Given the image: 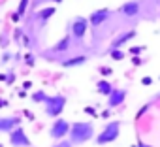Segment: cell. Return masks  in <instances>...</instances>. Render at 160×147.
I'll return each instance as SVG.
<instances>
[{"label":"cell","mask_w":160,"mask_h":147,"mask_svg":"<svg viewBox=\"0 0 160 147\" xmlns=\"http://www.w3.org/2000/svg\"><path fill=\"white\" fill-rule=\"evenodd\" d=\"M94 136H96V130L91 121H77L70 124L68 141L72 145H83V143H89Z\"/></svg>","instance_id":"6da1fadb"},{"label":"cell","mask_w":160,"mask_h":147,"mask_svg":"<svg viewBox=\"0 0 160 147\" xmlns=\"http://www.w3.org/2000/svg\"><path fill=\"white\" fill-rule=\"evenodd\" d=\"M119 136H121V121H108L106 126L94 136V141L96 145H108L113 143Z\"/></svg>","instance_id":"7a4b0ae2"},{"label":"cell","mask_w":160,"mask_h":147,"mask_svg":"<svg viewBox=\"0 0 160 147\" xmlns=\"http://www.w3.org/2000/svg\"><path fill=\"white\" fill-rule=\"evenodd\" d=\"M66 104H68V98H66L64 94H53V96L47 94V98H45V102H43L45 115L51 117V119H58V117L62 115Z\"/></svg>","instance_id":"3957f363"},{"label":"cell","mask_w":160,"mask_h":147,"mask_svg":"<svg viewBox=\"0 0 160 147\" xmlns=\"http://www.w3.org/2000/svg\"><path fill=\"white\" fill-rule=\"evenodd\" d=\"M87 28H89L87 17H83V15L73 17L72 23H70V38H72L75 43H81L83 38H85V34H87Z\"/></svg>","instance_id":"277c9868"},{"label":"cell","mask_w":160,"mask_h":147,"mask_svg":"<svg viewBox=\"0 0 160 147\" xmlns=\"http://www.w3.org/2000/svg\"><path fill=\"white\" fill-rule=\"evenodd\" d=\"M70 124H72V123H68V121L62 119V117L55 119L53 124H51V128H49V136H51L55 141L64 139V138L68 136V132H70Z\"/></svg>","instance_id":"5b68a950"},{"label":"cell","mask_w":160,"mask_h":147,"mask_svg":"<svg viewBox=\"0 0 160 147\" xmlns=\"http://www.w3.org/2000/svg\"><path fill=\"white\" fill-rule=\"evenodd\" d=\"M10 145L12 147H32V141L27 134V130L19 124L10 132Z\"/></svg>","instance_id":"8992f818"},{"label":"cell","mask_w":160,"mask_h":147,"mask_svg":"<svg viewBox=\"0 0 160 147\" xmlns=\"http://www.w3.org/2000/svg\"><path fill=\"white\" fill-rule=\"evenodd\" d=\"M113 15V12L111 10H108V8H100V10H94L91 15H89V27H92V28H100L109 17Z\"/></svg>","instance_id":"52a82bcc"},{"label":"cell","mask_w":160,"mask_h":147,"mask_svg":"<svg viewBox=\"0 0 160 147\" xmlns=\"http://www.w3.org/2000/svg\"><path fill=\"white\" fill-rule=\"evenodd\" d=\"M126 94H128V91H126L124 87H122V89L113 87V91H111V93H109V96H108V106H109V109L122 106V102H124Z\"/></svg>","instance_id":"ba28073f"},{"label":"cell","mask_w":160,"mask_h":147,"mask_svg":"<svg viewBox=\"0 0 160 147\" xmlns=\"http://www.w3.org/2000/svg\"><path fill=\"white\" fill-rule=\"evenodd\" d=\"M19 124H21V119L17 115H2L0 117V134H10Z\"/></svg>","instance_id":"9c48e42d"},{"label":"cell","mask_w":160,"mask_h":147,"mask_svg":"<svg viewBox=\"0 0 160 147\" xmlns=\"http://www.w3.org/2000/svg\"><path fill=\"white\" fill-rule=\"evenodd\" d=\"M141 12V2L139 0H128V2H124L121 8H119V13L124 15V17H136L138 13Z\"/></svg>","instance_id":"30bf717a"},{"label":"cell","mask_w":160,"mask_h":147,"mask_svg":"<svg viewBox=\"0 0 160 147\" xmlns=\"http://www.w3.org/2000/svg\"><path fill=\"white\" fill-rule=\"evenodd\" d=\"M136 34H138V32H136L134 28L121 32V34H119V36H117L111 43H109V49H122V45H126L130 40H134V38H136Z\"/></svg>","instance_id":"8fae6325"},{"label":"cell","mask_w":160,"mask_h":147,"mask_svg":"<svg viewBox=\"0 0 160 147\" xmlns=\"http://www.w3.org/2000/svg\"><path fill=\"white\" fill-rule=\"evenodd\" d=\"M85 62H87V55H73V57L62 58L58 64L62 68H77V66H83Z\"/></svg>","instance_id":"7c38bea8"},{"label":"cell","mask_w":160,"mask_h":147,"mask_svg":"<svg viewBox=\"0 0 160 147\" xmlns=\"http://www.w3.org/2000/svg\"><path fill=\"white\" fill-rule=\"evenodd\" d=\"M70 45H72V38H70V34H68V36L60 38V40L51 47V51H53V53H57V55H60V53H66V51L70 49Z\"/></svg>","instance_id":"4fadbf2b"},{"label":"cell","mask_w":160,"mask_h":147,"mask_svg":"<svg viewBox=\"0 0 160 147\" xmlns=\"http://www.w3.org/2000/svg\"><path fill=\"white\" fill-rule=\"evenodd\" d=\"M55 12H57V10H55L53 6L42 8V10H40V12L36 13V17H38V23H40V27H43V25H45V23H47V21H49V19H51L53 15H55Z\"/></svg>","instance_id":"5bb4252c"},{"label":"cell","mask_w":160,"mask_h":147,"mask_svg":"<svg viewBox=\"0 0 160 147\" xmlns=\"http://www.w3.org/2000/svg\"><path fill=\"white\" fill-rule=\"evenodd\" d=\"M96 91H98V94H102V96H109V93L113 91V83L111 81H108V79H100L98 83H96Z\"/></svg>","instance_id":"9a60e30c"},{"label":"cell","mask_w":160,"mask_h":147,"mask_svg":"<svg viewBox=\"0 0 160 147\" xmlns=\"http://www.w3.org/2000/svg\"><path fill=\"white\" fill-rule=\"evenodd\" d=\"M28 2H30V0H19V4H17V12L12 15V19H13V21H19V19L27 13V10H28Z\"/></svg>","instance_id":"2e32d148"},{"label":"cell","mask_w":160,"mask_h":147,"mask_svg":"<svg viewBox=\"0 0 160 147\" xmlns=\"http://www.w3.org/2000/svg\"><path fill=\"white\" fill-rule=\"evenodd\" d=\"M45 98H47V93H45V91H42V89L32 91V94H30V100H32V102H36V104H43V102H45Z\"/></svg>","instance_id":"e0dca14e"},{"label":"cell","mask_w":160,"mask_h":147,"mask_svg":"<svg viewBox=\"0 0 160 147\" xmlns=\"http://www.w3.org/2000/svg\"><path fill=\"white\" fill-rule=\"evenodd\" d=\"M109 57H111L113 60H122V58L126 57V53H124L122 49H109Z\"/></svg>","instance_id":"ac0fdd59"},{"label":"cell","mask_w":160,"mask_h":147,"mask_svg":"<svg viewBox=\"0 0 160 147\" xmlns=\"http://www.w3.org/2000/svg\"><path fill=\"white\" fill-rule=\"evenodd\" d=\"M25 62H27V66H34V64H36V58H34V55H32V53H27V57H25Z\"/></svg>","instance_id":"d6986e66"},{"label":"cell","mask_w":160,"mask_h":147,"mask_svg":"<svg viewBox=\"0 0 160 147\" xmlns=\"http://www.w3.org/2000/svg\"><path fill=\"white\" fill-rule=\"evenodd\" d=\"M13 79H15V72H13V70H10V72L6 74V85H12V83H13Z\"/></svg>","instance_id":"ffe728a7"},{"label":"cell","mask_w":160,"mask_h":147,"mask_svg":"<svg viewBox=\"0 0 160 147\" xmlns=\"http://www.w3.org/2000/svg\"><path fill=\"white\" fill-rule=\"evenodd\" d=\"M12 58H13V53H8V51H6L2 57H0V62H2V64H6V62H10Z\"/></svg>","instance_id":"44dd1931"},{"label":"cell","mask_w":160,"mask_h":147,"mask_svg":"<svg viewBox=\"0 0 160 147\" xmlns=\"http://www.w3.org/2000/svg\"><path fill=\"white\" fill-rule=\"evenodd\" d=\"M53 147H73V145H72V143H70L68 139H60V141H57V143H55Z\"/></svg>","instance_id":"7402d4cb"},{"label":"cell","mask_w":160,"mask_h":147,"mask_svg":"<svg viewBox=\"0 0 160 147\" xmlns=\"http://www.w3.org/2000/svg\"><path fill=\"white\" fill-rule=\"evenodd\" d=\"M21 38H23V30H21V28H17V30H15V34H13V42H15V43H19V42H21Z\"/></svg>","instance_id":"603a6c76"},{"label":"cell","mask_w":160,"mask_h":147,"mask_svg":"<svg viewBox=\"0 0 160 147\" xmlns=\"http://www.w3.org/2000/svg\"><path fill=\"white\" fill-rule=\"evenodd\" d=\"M100 74H102V76H111L113 70H111L109 66H102V68H100Z\"/></svg>","instance_id":"cb8c5ba5"},{"label":"cell","mask_w":160,"mask_h":147,"mask_svg":"<svg viewBox=\"0 0 160 147\" xmlns=\"http://www.w3.org/2000/svg\"><path fill=\"white\" fill-rule=\"evenodd\" d=\"M143 49H145V47H141V45H138V47H132V49H130V53H132V55L136 57V55H139V53H143Z\"/></svg>","instance_id":"d4e9b609"},{"label":"cell","mask_w":160,"mask_h":147,"mask_svg":"<svg viewBox=\"0 0 160 147\" xmlns=\"http://www.w3.org/2000/svg\"><path fill=\"white\" fill-rule=\"evenodd\" d=\"M85 113H87V115H92V117H98L96 109H94V108H91V106H87V108H85Z\"/></svg>","instance_id":"484cf974"},{"label":"cell","mask_w":160,"mask_h":147,"mask_svg":"<svg viewBox=\"0 0 160 147\" xmlns=\"http://www.w3.org/2000/svg\"><path fill=\"white\" fill-rule=\"evenodd\" d=\"M8 43H10V42H8V38L2 34V36H0V47H2V49H6V47H8Z\"/></svg>","instance_id":"4316f807"},{"label":"cell","mask_w":160,"mask_h":147,"mask_svg":"<svg viewBox=\"0 0 160 147\" xmlns=\"http://www.w3.org/2000/svg\"><path fill=\"white\" fill-rule=\"evenodd\" d=\"M100 117H102V119H109V117H111V109H109V108H108V109H104V111L100 113Z\"/></svg>","instance_id":"83f0119b"},{"label":"cell","mask_w":160,"mask_h":147,"mask_svg":"<svg viewBox=\"0 0 160 147\" xmlns=\"http://www.w3.org/2000/svg\"><path fill=\"white\" fill-rule=\"evenodd\" d=\"M151 83H152V78H149V76H145L141 79V85H151Z\"/></svg>","instance_id":"f1b7e54d"},{"label":"cell","mask_w":160,"mask_h":147,"mask_svg":"<svg viewBox=\"0 0 160 147\" xmlns=\"http://www.w3.org/2000/svg\"><path fill=\"white\" fill-rule=\"evenodd\" d=\"M30 87H32V81H25L23 83V89H30Z\"/></svg>","instance_id":"f546056e"},{"label":"cell","mask_w":160,"mask_h":147,"mask_svg":"<svg viewBox=\"0 0 160 147\" xmlns=\"http://www.w3.org/2000/svg\"><path fill=\"white\" fill-rule=\"evenodd\" d=\"M25 115H27V119H30V121H34V113H30V111H25Z\"/></svg>","instance_id":"4dcf8cb0"},{"label":"cell","mask_w":160,"mask_h":147,"mask_svg":"<svg viewBox=\"0 0 160 147\" xmlns=\"http://www.w3.org/2000/svg\"><path fill=\"white\" fill-rule=\"evenodd\" d=\"M8 106V100H4V98H0V108H6Z\"/></svg>","instance_id":"1f68e13d"},{"label":"cell","mask_w":160,"mask_h":147,"mask_svg":"<svg viewBox=\"0 0 160 147\" xmlns=\"http://www.w3.org/2000/svg\"><path fill=\"white\" fill-rule=\"evenodd\" d=\"M132 147H151V145H145V143H136V145H132Z\"/></svg>","instance_id":"d6a6232c"},{"label":"cell","mask_w":160,"mask_h":147,"mask_svg":"<svg viewBox=\"0 0 160 147\" xmlns=\"http://www.w3.org/2000/svg\"><path fill=\"white\" fill-rule=\"evenodd\" d=\"M0 81H6V74H0Z\"/></svg>","instance_id":"836d02e7"},{"label":"cell","mask_w":160,"mask_h":147,"mask_svg":"<svg viewBox=\"0 0 160 147\" xmlns=\"http://www.w3.org/2000/svg\"><path fill=\"white\" fill-rule=\"evenodd\" d=\"M0 147H4V143H0Z\"/></svg>","instance_id":"e575fe53"}]
</instances>
